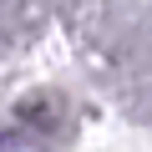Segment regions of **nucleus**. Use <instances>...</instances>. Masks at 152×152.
Wrapping results in <instances>:
<instances>
[{"instance_id": "nucleus-2", "label": "nucleus", "mask_w": 152, "mask_h": 152, "mask_svg": "<svg viewBox=\"0 0 152 152\" xmlns=\"http://www.w3.org/2000/svg\"><path fill=\"white\" fill-rule=\"evenodd\" d=\"M41 10H56L76 36H86V41H96L102 36V20H107V10H112V0H36Z\"/></svg>"}, {"instance_id": "nucleus-1", "label": "nucleus", "mask_w": 152, "mask_h": 152, "mask_svg": "<svg viewBox=\"0 0 152 152\" xmlns=\"http://www.w3.org/2000/svg\"><path fill=\"white\" fill-rule=\"evenodd\" d=\"M102 36L107 41V86L112 96L137 112L142 122H152V10L147 5H127V10H107L102 20ZM96 36V41H102Z\"/></svg>"}, {"instance_id": "nucleus-3", "label": "nucleus", "mask_w": 152, "mask_h": 152, "mask_svg": "<svg viewBox=\"0 0 152 152\" xmlns=\"http://www.w3.org/2000/svg\"><path fill=\"white\" fill-rule=\"evenodd\" d=\"M41 26V5L36 0H0V56L26 46Z\"/></svg>"}]
</instances>
